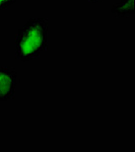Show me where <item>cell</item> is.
<instances>
[{
  "label": "cell",
  "mask_w": 135,
  "mask_h": 152,
  "mask_svg": "<svg viewBox=\"0 0 135 152\" xmlns=\"http://www.w3.org/2000/svg\"><path fill=\"white\" fill-rule=\"evenodd\" d=\"M48 19L31 18L15 36L16 59L23 62L39 58L48 48Z\"/></svg>",
  "instance_id": "6da1fadb"
},
{
  "label": "cell",
  "mask_w": 135,
  "mask_h": 152,
  "mask_svg": "<svg viewBox=\"0 0 135 152\" xmlns=\"http://www.w3.org/2000/svg\"><path fill=\"white\" fill-rule=\"evenodd\" d=\"M18 84V71L13 67H0V102L14 99Z\"/></svg>",
  "instance_id": "7a4b0ae2"
},
{
  "label": "cell",
  "mask_w": 135,
  "mask_h": 152,
  "mask_svg": "<svg viewBox=\"0 0 135 152\" xmlns=\"http://www.w3.org/2000/svg\"><path fill=\"white\" fill-rule=\"evenodd\" d=\"M111 13L114 18H129L135 14V0H120L113 4Z\"/></svg>",
  "instance_id": "3957f363"
},
{
  "label": "cell",
  "mask_w": 135,
  "mask_h": 152,
  "mask_svg": "<svg viewBox=\"0 0 135 152\" xmlns=\"http://www.w3.org/2000/svg\"><path fill=\"white\" fill-rule=\"evenodd\" d=\"M15 2L16 0H0V12L4 11L6 8H8L9 6H11Z\"/></svg>",
  "instance_id": "277c9868"
},
{
  "label": "cell",
  "mask_w": 135,
  "mask_h": 152,
  "mask_svg": "<svg viewBox=\"0 0 135 152\" xmlns=\"http://www.w3.org/2000/svg\"><path fill=\"white\" fill-rule=\"evenodd\" d=\"M90 3H100V2H103L104 0H87Z\"/></svg>",
  "instance_id": "5b68a950"
}]
</instances>
